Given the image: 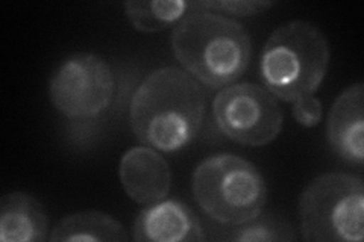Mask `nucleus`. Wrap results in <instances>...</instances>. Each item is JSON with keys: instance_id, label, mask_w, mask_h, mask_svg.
Wrapping results in <instances>:
<instances>
[{"instance_id": "nucleus-15", "label": "nucleus", "mask_w": 364, "mask_h": 242, "mask_svg": "<svg viewBox=\"0 0 364 242\" xmlns=\"http://www.w3.org/2000/svg\"><path fill=\"white\" fill-rule=\"evenodd\" d=\"M272 5L273 2H261V0H200V2H191V9L249 17L263 13Z\"/></svg>"}, {"instance_id": "nucleus-7", "label": "nucleus", "mask_w": 364, "mask_h": 242, "mask_svg": "<svg viewBox=\"0 0 364 242\" xmlns=\"http://www.w3.org/2000/svg\"><path fill=\"white\" fill-rule=\"evenodd\" d=\"M218 128L231 141L263 147L281 133L284 112L269 89L255 84L225 87L213 101Z\"/></svg>"}, {"instance_id": "nucleus-10", "label": "nucleus", "mask_w": 364, "mask_h": 242, "mask_svg": "<svg viewBox=\"0 0 364 242\" xmlns=\"http://www.w3.org/2000/svg\"><path fill=\"white\" fill-rule=\"evenodd\" d=\"M364 85H350L341 93L328 115L326 138L333 152L349 164L364 160Z\"/></svg>"}, {"instance_id": "nucleus-12", "label": "nucleus", "mask_w": 364, "mask_h": 242, "mask_svg": "<svg viewBox=\"0 0 364 242\" xmlns=\"http://www.w3.org/2000/svg\"><path fill=\"white\" fill-rule=\"evenodd\" d=\"M49 239L52 242H127L129 235L114 216L99 211H85L64 216L52 230Z\"/></svg>"}, {"instance_id": "nucleus-13", "label": "nucleus", "mask_w": 364, "mask_h": 242, "mask_svg": "<svg viewBox=\"0 0 364 242\" xmlns=\"http://www.w3.org/2000/svg\"><path fill=\"white\" fill-rule=\"evenodd\" d=\"M191 2L186 0H131L124 4L131 25L140 32L154 33L170 28L188 14Z\"/></svg>"}, {"instance_id": "nucleus-3", "label": "nucleus", "mask_w": 364, "mask_h": 242, "mask_svg": "<svg viewBox=\"0 0 364 242\" xmlns=\"http://www.w3.org/2000/svg\"><path fill=\"white\" fill-rule=\"evenodd\" d=\"M329 44L316 25L293 20L272 32L259 57L266 89L284 101L313 96L329 67Z\"/></svg>"}, {"instance_id": "nucleus-5", "label": "nucleus", "mask_w": 364, "mask_h": 242, "mask_svg": "<svg viewBox=\"0 0 364 242\" xmlns=\"http://www.w3.org/2000/svg\"><path fill=\"white\" fill-rule=\"evenodd\" d=\"M302 238L309 242H361L364 238V185L357 176L326 172L299 199Z\"/></svg>"}, {"instance_id": "nucleus-2", "label": "nucleus", "mask_w": 364, "mask_h": 242, "mask_svg": "<svg viewBox=\"0 0 364 242\" xmlns=\"http://www.w3.org/2000/svg\"><path fill=\"white\" fill-rule=\"evenodd\" d=\"M178 62L199 84L219 89L240 79L252 57V44L243 25L211 11H193L172 33Z\"/></svg>"}, {"instance_id": "nucleus-14", "label": "nucleus", "mask_w": 364, "mask_h": 242, "mask_svg": "<svg viewBox=\"0 0 364 242\" xmlns=\"http://www.w3.org/2000/svg\"><path fill=\"white\" fill-rule=\"evenodd\" d=\"M210 239L235 241V242H275V241H294L296 232L293 226L275 215H258L252 220L235 226L219 224L211 229Z\"/></svg>"}, {"instance_id": "nucleus-8", "label": "nucleus", "mask_w": 364, "mask_h": 242, "mask_svg": "<svg viewBox=\"0 0 364 242\" xmlns=\"http://www.w3.org/2000/svg\"><path fill=\"white\" fill-rule=\"evenodd\" d=\"M120 183L128 197L139 204H154L167 197L172 188V171L167 160L152 147H134L119 165Z\"/></svg>"}, {"instance_id": "nucleus-9", "label": "nucleus", "mask_w": 364, "mask_h": 242, "mask_svg": "<svg viewBox=\"0 0 364 242\" xmlns=\"http://www.w3.org/2000/svg\"><path fill=\"white\" fill-rule=\"evenodd\" d=\"M139 242H200L207 239L196 214L178 200H161L139 214L134 221Z\"/></svg>"}, {"instance_id": "nucleus-4", "label": "nucleus", "mask_w": 364, "mask_h": 242, "mask_svg": "<svg viewBox=\"0 0 364 242\" xmlns=\"http://www.w3.org/2000/svg\"><path fill=\"white\" fill-rule=\"evenodd\" d=\"M191 189L205 215L223 226L246 223L263 212L267 185L249 160L230 153L213 155L193 172Z\"/></svg>"}, {"instance_id": "nucleus-16", "label": "nucleus", "mask_w": 364, "mask_h": 242, "mask_svg": "<svg viewBox=\"0 0 364 242\" xmlns=\"http://www.w3.org/2000/svg\"><path fill=\"white\" fill-rule=\"evenodd\" d=\"M322 101L314 96H305L293 101V117L304 128H314L322 120Z\"/></svg>"}, {"instance_id": "nucleus-11", "label": "nucleus", "mask_w": 364, "mask_h": 242, "mask_svg": "<svg viewBox=\"0 0 364 242\" xmlns=\"http://www.w3.org/2000/svg\"><path fill=\"white\" fill-rule=\"evenodd\" d=\"M49 216L38 199L13 191L0 200V241L41 242L48 239Z\"/></svg>"}, {"instance_id": "nucleus-6", "label": "nucleus", "mask_w": 364, "mask_h": 242, "mask_svg": "<svg viewBox=\"0 0 364 242\" xmlns=\"http://www.w3.org/2000/svg\"><path fill=\"white\" fill-rule=\"evenodd\" d=\"M116 89L112 68L95 53H75L49 79L52 105L68 120H91L107 111Z\"/></svg>"}, {"instance_id": "nucleus-1", "label": "nucleus", "mask_w": 364, "mask_h": 242, "mask_svg": "<svg viewBox=\"0 0 364 242\" xmlns=\"http://www.w3.org/2000/svg\"><path fill=\"white\" fill-rule=\"evenodd\" d=\"M207 96L202 84L186 70L163 67L136 88L131 101V128L141 144L173 153L199 133Z\"/></svg>"}]
</instances>
